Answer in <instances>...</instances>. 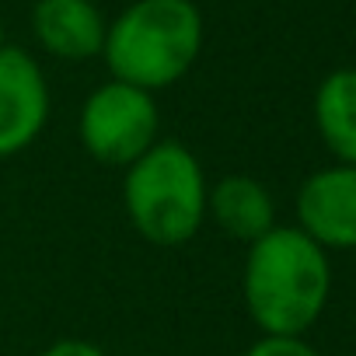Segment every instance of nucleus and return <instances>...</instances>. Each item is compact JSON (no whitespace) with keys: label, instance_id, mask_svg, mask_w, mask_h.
<instances>
[{"label":"nucleus","instance_id":"obj_10","mask_svg":"<svg viewBox=\"0 0 356 356\" xmlns=\"http://www.w3.org/2000/svg\"><path fill=\"white\" fill-rule=\"evenodd\" d=\"M245 356H321L304 335H259Z\"/></svg>","mask_w":356,"mask_h":356},{"label":"nucleus","instance_id":"obj_7","mask_svg":"<svg viewBox=\"0 0 356 356\" xmlns=\"http://www.w3.org/2000/svg\"><path fill=\"white\" fill-rule=\"evenodd\" d=\"M32 32L49 56L81 63L102 56L108 25L95 0H35Z\"/></svg>","mask_w":356,"mask_h":356},{"label":"nucleus","instance_id":"obj_3","mask_svg":"<svg viewBox=\"0 0 356 356\" xmlns=\"http://www.w3.org/2000/svg\"><path fill=\"white\" fill-rule=\"evenodd\" d=\"M210 182L200 157L161 136L122 171V210L129 227L157 248H182L207 224Z\"/></svg>","mask_w":356,"mask_h":356},{"label":"nucleus","instance_id":"obj_11","mask_svg":"<svg viewBox=\"0 0 356 356\" xmlns=\"http://www.w3.org/2000/svg\"><path fill=\"white\" fill-rule=\"evenodd\" d=\"M39 356H108V353L98 342H88V339H56Z\"/></svg>","mask_w":356,"mask_h":356},{"label":"nucleus","instance_id":"obj_5","mask_svg":"<svg viewBox=\"0 0 356 356\" xmlns=\"http://www.w3.org/2000/svg\"><path fill=\"white\" fill-rule=\"evenodd\" d=\"M53 95L39 60L18 46H0V157L29 150L49 122Z\"/></svg>","mask_w":356,"mask_h":356},{"label":"nucleus","instance_id":"obj_8","mask_svg":"<svg viewBox=\"0 0 356 356\" xmlns=\"http://www.w3.org/2000/svg\"><path fill=\"white\" fill-rule=\"evenodd\" d=\"M207 220H213L234 241H259L276 227V200L266 182L252 175H224L210 186Z\"/></svg>","mask_w":356,"mask_h":356},{"label":"nucleus","instance_id":"obj_9","mask_svg":"<svg viewBox=\"0 0 356 356\" xmlns=\"http://www.w3.org/2000/svg\"><path fill=\"white\" fill-rule=\"evenodd\" d=\"M314 129L335 164H356V67H339L314 91Z\"/></svg>","mask_w":356,"mask_h":356},{"label":"nucleus","instance_id":"obj_12","mask_svg":"<svg viewBox=\"0 0 356 356\" xmlns=\"http://www.w3.org/2000/svg\"><path fill=\"white\" fill-rule=\"evenodd\" d=\"M0 46H8V42H4V22H0Z\"/></svg>","mask_w":356,"mask_h":356},{"label":"nucleus","instance_id":"obj_4","mask_svg":"<svg viewBox=\"0 0 356 356\" xmlns=\"http://www.w3.org/2000/svg\"><path fill=\"white\" fill-rule=\"evenodd\" d=\"M77 136L91 161L126 171L161 140L157 98L143 88L108 77L84 98L77 115Z\"/></svg>","mask_w":356,"mask_h":356},{"label":"nucleus","instance_id":"obj_1","mask_svg":"<svg viewBox=\"0 0 356 356\" xmlns=\"http://www.w3.org/2000/svg\"><path fill=\"white\" fill-rule=\"evenodd\" d=\"M241 297L262 335H304L332 297V262L300 227L276 224L248 245Z\"/></svg>","mask_w":356,"mask_h":356},{"label":"nucleus","instance_id":"obj_2","mask_svg":"<svg viewBox=\"0 0 356 356\" xmlns=\"http://www.w3.org/2000/svg\"><path fill=\"white\" fill-rule=\"evenodd\" d=\"M203 35V15L193 0H133L108 25L102 60L112 81L157 95L196 67Z\"/></svg>","mask_w":356,"mask_h":356},{"label":"nucleus","instance_id":"obj_6","mask_svg":"<svg viewBox=\"0 0 356 356\" xmlns=\"http://www.w3.org/2000/svg\"><path fill=\"white\" fill-rule=\"evenodd\" d=\"M297 224L325 252H356V164L311 171L293 196Z\"/></svg>","mask_w":356,"mask_h":356}]
</instances>
